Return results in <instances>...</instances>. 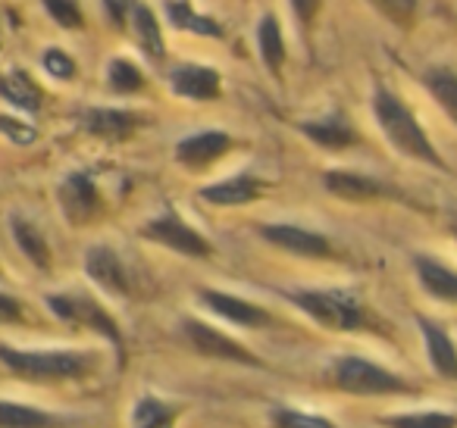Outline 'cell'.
Wrapping results in <instances>:
<instances>
[{
	"mask_svg": "<svg viewBox=\"0 0 457 428\" xmlns=\"http://www.w3.org/2000/svg\"><path fill=\"white\" fill-rule=\"evenodd\" d=\"M373 113H376V122H379V128L386 132V138L392 141V144L398 147L401 153H407V157H417V160H423V163H432V166H445L442 157L436 153V147H432L429 138H426L423 126L417 122V116H413L411 110H407L404 103H401L388 88L376 91Z\"/></svg>",
	"mask_w": 457,
	"mask_h": 428,
	"instance_id": "6da1fadb",
	"label": "cell"
},
{
	"mask_svg": "<svg viewBox=\"0 0 457 428\" xmlns=\"http://www.w3.org/2000/svg\"><path fill=\"white\" fill-rule=\"evenodd\" d=\"M0 363L13 375L32 378V382H63V378H82L91 372L95 359L76 350H13L0 347Z\"/></svg>",
	"mask_w": 457,
	"mask_h": 428,
	"instance_id": "7a4b0ae2",
	"label": "cell"
},
{
	"mask_svg": "<svg viewBox=\"0 0 457 428\" xmlns=\"http://www.w3.org/2000/svg\"><path fill=\"white\" fill-rule=\"evenodd\" d=\"M292 303L304 309L307 316H313L320 325L336 328V332H354L367 322L363 307L345 291H295Z\"/></svg>",
	"mask_w": 457,
	"mask_h": 428,
	"instance_id": "3957f363",
	"label": "cell"
},
{
	"mask_svg": "<svg viewBox=\"0 0 457 428\" xmlns=\"http://www.w3.org/2000/svg\"><path fill=\"white\" fill-rule=\"evenodd\" d=\"M332 378L342 391L348 394H361V397H379V394H407V382L398 378L395 372L382 369V366L370 363L361 357H345L336 363Z\"/></svg>",
	"mask_w": 457,
	"mask_h": 428,
	"instance_id": "277c9868",
	"label": "cell"
},
{
	"mask_svg": "<svg viewBox=\"0 0 457 428\" xmlns=\"http://www.w3.org/2000/svg\"><path fill=\"white\" fill-rule=\"evenodd\" d=\"M47 307L60 316L63 322H76V325H88L95 332L107 334L113 344H120V328L110 319V313L104 307H97L91 297H72V294H54L47 297Z\"/></svg>",
	"mask_w": 457,
	"mask_h": 428,
	"instance_id": "5b68a950",
	"label": "cell"
},
{
	"mask_svg": "<svg viewBox=\"0 0 457 428\" xmlns=\"http://www.w3.org/2000/svg\"><path fill=\"white\" fill-rule=\"evenodd\" d=\"M145 238L157 241V244H163V247H172V251L185 253V257H207L210 253L207 241H204L191 226H185L176 213H166V216H160V219L147 222Z\"/></svg>",
	"mask_w": 457,
	"mask_h": 428,
	"instance_id": "8992f818",
	"label": "cell"
},
{
	"mask_svg": "<svg viewBox=\"0 0 457 428\" xmlns=\"http://www.w3.org/2000/svg\"><path fill=\"white\" fill-rule=\"evenodd\" d=\"M57 197H60V207H63L66 219L76 222V226L91 222L101 213V197H97V188L88 172H72V176H66Z\"/></svg>",
	"mask_w": 457,
	"mask_h": 428,
	"instance_id": "52a82bcc",
	"label": "cell"
},
{
	"mask_svg": "<svg viewBox=\"0 0 457 428\" xmlns=\"http://www.w3.org/2000/svg\"><path fill=\"white\" fill-rule=\"evenodd\" d=\"M185 338H188L191 347H195L197 353H204V357L236 359V363H245V366H257V363H261V359H257L251 350H245L238 341L226 338L222 332H216V328L204 325V322H197V319L185 322Z\"/></svg>",
	"mask_w": 457,
	"mask_h": 428,
	"instance_id": "ba28073f",
	"label": "cell"
},
{
	"mask_svg": "<svg viewBox=\"0 0 457 428\" xmlns=\"http://www.w3.org/2000/svg\"><path fill=\"white\" fill-rule=\"evenodd\" d=\"M228 147H232V138H228L226 132H197V135H191V138L179 141L176 160L197 172V169H204V166L216 163Z\"/></svg>",
	"mask_w": 457,
	"mask_h": 428,
	"instance_id": "9c48e42d",
	"label": "cell"
},
{
	"mask_svg": "<svg viewBox=\"0 0 457 428\" xmlns=\"http://www.w3.org/2000/svg\"><path fill=\"white\" fill-rule=\"evenodd\" d=\"M85 272L95 284H101L104 291L116 297H126L129 294V278H126V269H122L120 257H116L110 247L97 244L85 253Z\"/></svg>",
	"mask_w": 457,
	"mask_h": 428,
	"instance_id": "30bf717a",
	"label": "cell"
},
{
	"mask_svg": "<svg viewBox=\"0 0 457 428\" xmlns=\"http://www.w3.org/2000/svg\"><path fill=\"white\" fill-rule=\"evenodd\" d=\"M263 238L270 244L282 247L288 253H298V257H332V247L323 235H313L307 228L298 226H263Z\"/></svg>",
	"mask_w": 457,
	"mask_h": 428,
	"instance_id": "8fae6325",
	"label": "cell"
},
{
	"mask_svg": "<svg viewBox=\"0 0 457 428\" xmlns=\"http://www.w3.org/2000/svg\"><path fill=\"white\" fill-rule=\"evenodd\" d=\"M172 91L179 97H188V101H216L222 91V82H220V72L210 70V66H179L170 78Z\"/></svg>",
	"mask_w": 457,
	"mask_h": 428,
	"instance_id": "7c38bea8",
	"label": "cell"
},
{
	"mask_svg": "<svg viewBox=\"0 0 457 428\" xmlns=\"http://www.w3.org/2000/svg\"><path fill=\"white\" fill-rule=\"evenodd\" d=\"M201 303L210 307L216 316L222 319L236 322V325H248V328H257V325H270V313L254 303L242 300V297H232V294H222V291H201Z\"/></svg>",
	"mask_w": 457,
	"mask_h": 428,
	"instance_id": "4fadbf2b",
	"label": "cell"
},
{
	"mask_svg": "<svg viewBox=\"0 0 457 428\" xmlns=\"http://www.w3.org/2000/svg\"><path fill=\"white\" fill-rule=\"evenodd\" d=\"M82 126H85V132L101 141H126L141 122H138V116L126 113V110L101 107V110H88V113L82 116Z\"/></svg>",
	"mask_w": 457,
	"mask_h": 428,
	"instance_id": "5bb4252c",
	"label": "cell"
},
{
	"mask_svg": "<svg viewBox=\"0 0 457 428\" xmlns=\"http://www.w3.org/2000/svg\"><path fill=\"white\" fill-rule=\"evenodd\" d=\"M263 194V185L257 182L254 176L242 172V176H232L226 182H216V185H207L201 191V201L207 203H216V207H242V203H251Z\"/></svg>",
	"mask_w": 457,
	"mask_h": 428,
	"instance_id": "9a60e30c",
	"label": "cell"
},
{
	"mask_svg": "<svg viewBox=\"0 0 457 428\" xmlns=\"http://www.w3.org/2000/svg\"><path fill=\"white\" fill-rule=\"evenodd\" d=\"M420 332L426 341V353H429V363L438 375L445 378H457V350L451 344V338L429 319H420Z\"/></svg>",
	"mask_w": 457,
	"mask_h": 428,
	"instance_id": "2e32d148",
	"label": "cell"
},
{
	"mask_svg": "<svg viewBox=\"0 0 457 428\" xmlns=\"http://www.w3.org/2000/svg\"><path fill=\"white\" fill-rule=\"evenodd\" d=\"M301 135L313 141V144L326 147V151H345L357 141L354 128L342 119V116H326L317 122H301Z\"/></svg>",
	"mask_w": 457,
	"mask_h": 428,
	"instance_id": "e0dca14e",
	"label": "cell"
},
{
	"mask_svg": "<svg viewBox=\"0 0 457 428\" xmlns=\"http://www.w3.org/2000/svg\"><path fill=\"white\" fill-rule=\"evenodd\" d=\"M417 276L432 297L457 303V272H451L448 266L436 263V259H429V257H417Z\"/></svg>",
	"mask_w": 457,
	"mask_h": 428,
	"instance_id": "ac0fdd59",
	"label": "cell"
},
{
	"mask_svg": "<svg viewBox=\"0 0 457 428\" xmlns=\"http://www.w3.org/2000/svg\"><path fill=\"white\" fill-rule=\"evenodd\" d=\"M326 191L345 201H370V197L382 194V185L373 182L367 176H357V172H326Z\"/></svg>",
	"mask_w": 457,
	"mask_h": 428,
	"instance_id": "d6986e66",
	"label": "cell"
},
{
	"mask_svg": "<svg viewBox=\"0 0 457 428\" xmlns=\"http://www.w3.org/2000/svg\"><path fill=\"white\" fill-rule=\"evenodd\" d=\"M129 16H132V29H135V38H138L141 51L151 60L163 57V32H160V22H157V16H154V10L145 7V4H132Z\"/></svg>",
	"mask_w": 457,
	"mask_h": 428,
	"instance_id": "ffe728a7",
	"label": "cell"
},
{
	"mask_svg": "<svg viewBox=\"0 0 457 428\" xmlns=\"http://www.w3.org/2000/svg\"><path fill=\"white\" fill-rule=\"evenodd\" d=\"M10 228H13V238H16V244H20V251L26 253L38 269H45V272L51 269V247H47L45 235H41L29 219H22V216H13V219H10Z\"/></svg>",
	"mask_w": 457,
	"mask_h": 428,
	"instance_id": "44dd1931",
	"label": "cell"
},
{
	"mask_svg": "<svg viewBox=\"0 0 457 428\" xmlns=\"http://www.w3.org/2000/svg\"><path fill=\"white\" fill-rule=\"evenodd\" d=\"M166 16L176 29H188V32L197 35H210V38H222V26L213 20V16H204L191 7L188 0H170L166 4Z\"/></svg>",
	"mask_w": 457,
	"mask_h": 428,
	"instance_id": "7402d4cb",
	"label": "cell"
},
{
	"mask_svg": "<svg viewBox=\"0 0 457 428\" xmlns=\"http://www.w3.org/2000/svg\"><path fill=\"white\" fill-rule=\"evenodd\" d=\"M0 97L10 101L13 107L26 110V113L41 110V88L26 76V72H10V76L0 78Z\"/></svg>",
	"mask_w": 457,
	"mask_h": 428,
	"instance_id": "603a6c76",
	"label": "cell"
},
{
	"mask_svg": "<svg viewBox=\"0 0 457 428\" xmlns=\"http://www.w3.org/2000/svg\"><path fill=\"white\" fill-rule=\"evenodd\" d=\"M257 47H261V57L267 63V70L273 76L282 72V63H286V45H282V32L276 16H263L261 26H257Z\"/></svg>",
	"mask_w": 457,
	"mask_h": 428,
	"instance_id": "cb8c5ba5",
	"label": "cell"
},
{
	"mask_svg": "<svg viewBox=\"0 0 457 428\" xmlns=\"http://www.w3.org/2000/svg\"><path fill=\"white\" fill-rule=\"evenodd\" d=\"M54 416L26 403L0 400V428H51Z\"/></svg>",
	"mask_w": 457,
	"mask_h": 428,
	"instance_id": "d4e9b609",
	"label": "cell"
},
{
	"mask_svg": "<svg viewBox=\"0 0 457 428\" xmlns=\"http://www.w3.org/2000/svg\"><path fill=\"white\" fill-rule=\"evenodd\" d=\"M423 82H426V88H429V95L445 107V113L457 122V76L454 72L445 70V66H432L423 76Z\"/></svg>",
	"mask_w": 457,
	"mask_h": 428,
	"instance_id": "484cf974",
	"label": "cell"
},
{
	"mask_svg": "<svg viewBox=\"0 0 457 428\" xmlns=\"http://www.w3.org/2000/svg\"><path fill=\"white\" fill-rule=\"evenodd\" d=\"M172 407H166L157 397H141L138 407L132 413L135 428H172Z\"/></svg>",
	"mask_w": 457,
	"mask_h": 428,
	"instance_id": "4316f807",
	"label": "cell"
},
{
	"mask_svg": "<svg viewBox=\"0 0 457 428\" xmlns=\"http://www.w3.org/2000/svg\"><path fill=\"white\" fill-rule=\"evenodd\" d=\"M107 85L116 91V95H132L145 85V76L138 72V66L129 63V60H113L107 66Z\"/></svg>",
	"mask_w": 457,
	"mask_h": 428,
	"instance_id": "83f0119b",
	"label": "cell"
},
{
	"mask_svg": "<svg viewBox=\"0 0 457 428\" xmlns=\"http://www.w3.org/2000/svg\"><path fill=\"white\" fill-rule=\"evenodd\" d=\"M388 428H457V419L448 413H407L388 419Z\"/></svg>",
	"mask_w": 457,
	"mask_h": 428,
	"instance_id": "f1b7e54d",
	"label": "cell"
},
{
	"mask_svg": "<svg viewBox=\"0 0 457 428\" xmlns=\"http://www.w3.org/2000/svg\"><path fill=\"white\" fill-rule=\"evenodd\" d=\"M386 20H392L395 26L407 29L417 16V0H370Z\"/></svg>",
	"mask_w": 457,
	"mask_h": 428,
	"instance_id": "f546056e",
	"label": "cell"
},
{
	"mask_svg": "<svg viewBox=\"0 0 457 428\" xmlns=\"http://www.w3.org/2000/svg\"><path fill=\"white\" fill-rule=\"evenodd\" d=\"M0 135H4L7 141H13V144H20V147H29V144L38 141V128L29 126V122H22V119H16V116H10V113H0Z\"/></svg>",
	"mask_w": 457,
	"mask_h": 428,
	"instance_id": "4dcf8cb0",
	"label": "cell"
},
{
	"mask_svg": "<svg viewBox=\"0 0 457 428\" xmlns=\"http://www.w3.org/2000/svg\"><path fill=\"white\" fill-rule=\"evenodd\" d=\"M273 425L276 428H336L329 419H323V416L298 413V409H276Z\"/></svg>",
	"mask_w": 457,
	"mask_h": 428,
	"instance_id": "1f68e13d",
	"label": "cell"
},
{
	"mask_svg": "<svg viewBox=\"0 0 457 428\" xmlns=\"http://www.w3.org/2000/svg\"><path fill=\"white\" fill-rule=\"evenodd\" d=\"M45 10L54 16V22L63 29H79L82 26V10L76 0H45Z\"/></svg>",
	"mask_w": 457,
	"mask_h": 428,
	"instance_id": "d6a6232c",
	"label": "cell"
},
{
	"mask_svg": "<svg viewBox=\"0 0 457 428\" xmlns=\"http://www.w3.org/2000/svg\"><path fill=\"white\" fill-rule=\"evenodd\" d=\"M41 63H45V70L51 72L54 78H60V82H70V78H76V60H72L70 54L47 51L45 57H41Z\"/></svg>",
	"mask_w": 457,
	"mask_h": 428,
	"instance_id": "836d02e7",
	"label": "cell"
},
{
	"mask_svg": "<svg viewBox=\"0 0 457 428\" xmlns=\"http://www.w3.org/2000/svg\"><path fill=\"white\" fill-rule=\"evenodd\" d=\"M22 319V303L10 294H0V322H20Z\"/></svg>",
	"mask_w": 457,
	"mask_h": 428,
	"instance_id": "e575fe53",
	"label": "cell"
},
{
	"mask_svg": "<svg viewBox=\"0 0 457 428\" xmlns=\"http://www.w3.org/2000/svg\"><path fill=\"white\" fill-rule=\"evenodd\" d=\"M107 4V13L113 20V26H122L126 22V10L132 7V0H104Z\"/></svg>",
	"mask_w": 457,
	"mask_h": 428,
	"instance_id": "d590c367",
	"label": "cell"
},
{
	"mask_svg": "<svg viewBox=\"0 0 457 428\" xmlns=\"http://www.w3.org/2000/svg\"><path fill=\"white\" fill-rule=\"evenodd\" d=\"M292 7L301 22H311L313 13H317V0H292Z\"/></svg>",
	"mask_w": 457,
	"mask_h": 428,
	"instance_id": "8d00e7d4",
	"label": "cell"
},
{
	"mask_svg": "<svg viewBox=\"0 0 457 428\" xmlns=\"http://www.w3.org/2000/svg\"><path fill=\"white\" fill-rule=\"evenodd\" d=\"M454 235H457V222H454Z\"/></svg>",
	"mask_w": 457,
	"mask_h": 428,
	"instance_id": "74e56055",
	"label": "cell"
}]
</instances>
